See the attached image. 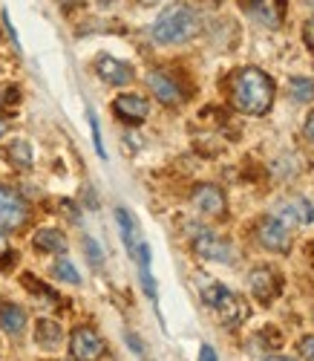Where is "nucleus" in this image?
Masks as SVG:
<instances>
[{"mask_svg":"<svg viewBox=\"0 0 314 361\" xmlns=\"http://www.w3.org/2000/svg\"><path fill=\"white\" fill-rule=\"evenodd\" d=\"M280 214H282V223H286V226H291V223H297V226H308V223L314 220V208H311L308 200H303V197H291L289 202H282V205H280Z\"/></svg>","mask_w":314,"mask_h":361,"instance_id":"13","label":"nucleus"},{"mask_svg":"<svg viewBox=\"0 0 314 361\" xmlns=\"http://www.w3.org/2000/svg\"><path fill=\"white\" fill-rule=\"evenodd\" d=\"M300 355L306 358V361H314V336H306V338H300Z\"/></svg>","mask_w":314,"mask_h":361,"instance_id":"25","label":"nucleus"},{"mask_svg":"<svg viewBox=\"0 0 314 361\" xmlns=\"http://www.w3.org/2000/svg\"><path fill=\"white\" fill-rule=\"evenodd\" d=\"M32 246L38 252H49V255H64L67 252V237L61 234L58 228H41L32 237Z\"/></svg>","mask_w":314,"mask_h":361,"instance_id":"17","label":"nucleus"},{"mask_svg":"<svg viewBox=\"0 0 314 361\" xmlns=\"http://www.w3.org/2000/svg\"><path fill=\"white\" fill-rule=\"evenodd\" d=\"M199 361H219V355H216V350H213L211 344H202V350H199Z\"/></svg>","mask_w":314,"mask_h":361,"instance_id":"28","label":"nucleus"},{"mask_svg":"<svg viewBox=\"0 0 314 361\" xmlns=\"http://www.w3.org/2000/svg\"><path fill=\"white\" fill-rule=\"evenodd\" d=\"M191 205H194L196 214L211 217V220L225 217V208H228L222 188H216V185H199V188L194 191V197H191Z\"/></svg>","mask_w":314,"mask_h":361,"instance_id":"6","label":"nucleus"},{"mask_svg":"<svg viewBox=\"0 0 314 361\" xmlns=\"http://www.w3.org/2000/svg\"><path fill=\"white\" fill-rule=\"evenodd\" d=\"M303 41H306V47L314 52V18H308V20L303 23Z\"/></svg>","mask_w":314,"mask_h":361,"instance_id":"26","label":"nucleus"},{"mask_svg":"<svg viewBox=\"0 0 314 361\" xmlns=\"http://www.w3.org/2000/svg\"><path fill=\"white\" fill-rule=\"evenodd\" d=\"M199 32V18L187 4H170L159 18H156L150 35L156 44H184Z\"/></svg>","mask_w":314,"mask_h":361,"instance_id":"2","label":"nucleus"},{"mask_svg":"<svg viewBox=\"0 0 314 361\" xmlns=\"http://www.w3.org/2000/svg\"><path fill=\"white\" fill-rule=\"evenodd\" d=\"M147 84H150V90H153V96L159 99L162 104H179L182 102V90L176 87V81L170 78V75H165L162 70H153L150 75H147Z\"/></svg>","mask_w":314,"mask_h":361,"instance_id":"12","label":"nucleus"},{"mask_svg":"<svg viewBox=\"0 0 314 361\" xmlns=\"http://www.w3.org/2000/svg\"><path fill=\"white\" fill-rule=\"evenodd\" d=\"M115 223H118V231H121V240H124V246H127V252L136 255L142 240H139V228H136L133 214L127 212V208H115Z\"/></svg>","mask_w":314,"mask_h":361,"instance_id":"16","label":"nucleus"},{"mask_svg":"<svg viewBox=\"0 0 314 361\" xmlns=\"http://www.w3.org/2000/svg\"><path fill=\"white\" fill-rule=\"evenodd\" d=\"M0 326H4V333H9V336H20L26 329V312L18 304H12V300L0 298Z\"/></svg>","mask_w":314,"mask_h":361,"instance_id":"14","label":"nucleus"},{"mask_svg":"<svg viewBox=\"0 0 314 361\" xmlns=\"http://www.w3.org/2000/svg\"><path fill=\"white\" fill-rule=\"evenodd\" d=\"M70 353L75 361H99L107 353V344L92 326H78L70 336Z\"/></svg>","mask_w":314,"mask_h":361,"instance_id":"4","label":"nucleus"},{"mask_svg":"<svg viewBox=\"0 0 314 361\" xmlns=\"http://www.w3.org/2000/svg\"><path fill=\"white\" fill-rule=\"evenodd\" d=\"M139 4H144V6H153V4H159V0H139Z\"/></svg>","mask_w":314,"mask_h":361,"instance_id":"32","label":"nucleus"},{"mask_svg":"<svg viewBox=\"0 0 314 361\" xmlns=\"http://www.w3.org/2000/svg\"><path fill=\"white\" fill-rule=\"evenodd\" d=\"M89 128H92V142H96V150H99V157L107 159V150H104V142H101V130H99V118L89 113Z\"/></svg>","mask_w":314,"mask_h":361,"instance_id":"24","label":"nucleus"},{"mask_svg":"<svg viewBox=\"0 0 314 361\" xmlns=\"http://www.w3.org/2000/svg\"><path fill=\"white\" fill-rule=\"evenodd\" d=\"M29 217L26 202L6 185H0V228H20Z\"/></svg>","mask_w":314,"mask_h":361,"instance_id":"7","label":"nucleus"},{"mask_svg":"<svg viewBox=\"0 0 314 361\" xmlns=\"http://www.w3.org/2000/svg\"><path fill=\"white\" fill-rule=\"evenodd\" d=\"M289 93H291L294 102L308 104V102H314V81H311V78H300V75H294V78H289Z\"/></svg>","mask_w":314,"mask_h":361,"instance_id":"19","label":"nucleus"},{"mask_svg":"<svg viewBox=\"0 0 314 361\" xmlns=\"http://www.w3.org/2000/svg\"><path fill=\"white\" fill-rule=\"evenodd\" d=\"M274 93H277V87H274L271 75H265L257 67H242L231 78L234 107L245 116H265L274 104Z\"/></svg>","mask_w":314,"mask_h":361,"instance_id":"1","label":"nucleus"},{"mask_svg":"<svg viewBox=\"0 0 314 361\" xmlns=\"http://www.w3.org/2000/svg\"><path fill=\"white\" fill-rule=\"evenodd\" d=\"M251 4H260V0H251Z\"/></svg>","mask_w":314,"mask_h":361,"instance_id":"35","label":"nucleus"},{"mask_svg":"<svg viewBox=\"0 0 314 361\" xmlns=\"http://www.w3.org/2000/svg\"><path fill=\"white\" fill-rule=\"evenodd\" d=\"M306 136L314 142V110L308 113V118H306Z\"/></svg>","mask_w":314,"mask_h":361,"instance_id":"29","label":"nucleus"},{"mask_svg":"<svg viewBox=\"0 0 314 361\" xmlns=\"http://www.w3.org/2000/svg\"><path fill=\"white\" fill-rule=\"evenodd\" d=\"M84 249H87V257H89L92 266H101L104 263V252H101V246L92 237H84Z\"/></svg>","mask_w":314,"mask_h":361,"instance_id":"22","label":"nucleus"},{"mask_svg":"<svg viewBox=\"0 0 314 361\" xmlns=\"http://www.w3.org/2000/svg\"><path fill=\"white\" fill-rule=\"evenodd\" d=\"M265 361H291V358H282V355H271V358H265Z\"/></svg>","mask_w":314,"mask_h":361,"instance_id":"31","label":"nucleus"},{"mask_svg":"<svg viewBox=\"0 0 314 361\" xmlns=\"http://www.w3.org/2000/svg\"><path fill=\"white\" fill-rule=\"evenodd\" d=\"M6 249V234H4V228H0V252Z\"/></svg>","mask_w":314,"mask_h":361,"instance_id":"30","label":"nucleus"},{"mask_svg":"<svg viewBox=\"0 0 314 361\" xmlns=\"http://www.w3.org/2000/svg\"><path fill=\"white\" fill-rule=\"evenodd\" d=\"M202 300H205V304H208L213 312H219V318H222L228 326H237V324H242V321L248 318V307L242 304V300H239L228 286H222V283L205 286Z\"/></svg>","mask_w":314,"mask_h":361,"instance_id":"3","label":"nucleus"},{"mask_svg":"<svg viewBox=\"0 0 314 361\" xmlns=\"http://www.w3.org/2000/svg\"><path fill=\"white\" fill-rule=\"evenodd\" d=\"M96 73L101 81L113 84V87H127L133 81V67L127 61H118L113 55H101L96 61Z\"/></svg>","mask_w":314,"mask_h":361,"instance_id":"11","label":"nucleus"},{"mask_svg":"<svg viewBox=\"0 0 314 361\" xmlns=\"http://www.w3.org/2000/svg\"><path fill=\"white\" fill-rule=\"evenodd\" d=\"M124 338H127V344H130V350H133L136 355H144V344H142V338H139L136 333H124Z\"/></svg>","mask_w":314,"mask_h":361,"instance_id":"27","label":"nucleus"},{"mask_svg":"<svg viewBox=\"0 0 314 361\" xmlns=\"http://www.w3.org/2000/svg\"><path fill=\"white\" fill-rule=\"evenodd\" d=\"M194 249H196V255L205 257V260H216V263H231V260H234V249H231L228 240L216 237V234H211V231H199V234H196Z\"/></svg>","mask_w":314,"mask_h":361,"instance_id":"8","label":"nucleus"},{"mask_svg":"<svg viewBox=\"0 0 314 361\" xmlns=\"http://www.w3.org/2000/svg\"><path fill=\"white\" fill-rule=\"evenodd\" d=\"M139 269H142V286H144L147 298L156 300V298H159V292H156V281H153V275H150V266H139Z\"/></svg>","mask_w":314,"mask_h":361,"instance_id":"23","label":"nucleus"},{"mask_svg":"<svg viewBox=\"0 0 314 361\" xmlns=\"http://www.w3.org/2000/svg\"><path fill=\"white\" fill-rule=\"evenodd\" d=\"M113 113L121 118V122H127V125H139L147 118L150 113V104L144 96H136V93H124L113 102Z\"/></svg>","mask_w":314,"mask_h":361,"instance_id":"10","label":"nucleus"},{"mask_svg":"<svg viewBox=\"0 0 314 361\" xmlns=\"http://www.w3.org/2000/svg\"><path fill=\"white\" fill-rule=\"evenodd\" d=\"M6 157H9L12 165H18V168H29V165H32V147H29L26 139H15V142L6 147Z\"/></svg>","mask_w":314,"mask_h":361,"instance_id":"18","label":"nucleus"},{"mask_svg":"<svg viewBox=\"0 0 314 361\" xmlns=\"http://www.w3.org/2000/svg\"><path fill=\"white\" fill-rule=\"evenodd\" d=\"M61 341H64V329H61L58 321H49V318H41L35 324V344L41 350H58Z\"/></svg>","mask_w":314,"mask_h":361,"instance_id":"15","label":"nucleus"},{"mask_svg":"<svg viewBox=\"0 0 314 361\" xmlns=\"http://www.w3.org/2000/svg\"><path fill=\"white\" fill-rule=\"evenodd\" d=\"M257 240L271 252H289L291 249V231L277 217H263L257 223Z\"/></svg>","mask_w":314,"mask_h":361,"instance_id":"5","label":"nucleus"},{"mask_svg":"<svg viewBox=\"0 0 314 361\" xmlns=\"http://www.w3.org/2000/svg\"><path fill=\"white\" fill-rule=\"evenodd\" d=\"M52 272H55V278H58V281H64V283H75V286L81 283L78 269H75V266H73L67 257H61V260L55 263V269H52Z\"/></svg>","mask_w":314,"mask_h":361,"instance_id":"20","label":"nucleus"},{"mask_svg":"<svg viewBox=\"0 0 314 361\" xmlns=\"http://www.w3.org/2000/svg\"><path fill=\"white\" fill-rule=\"evenodd\" d=\"M23 286H26L29 292H38V295L44 298L41 304H55V300H58V298H55V292H52V289H46V286H41L32 275H23Z\"/></svg>","mask_w":314,"mask_h":361,"instance_id":"21","label":"nucleus"},{"mask_svg":"<svg viewBox=\"0 0 314 361\" xmlns=\"http://www.w3.org/2000/svg\"><path fill=\"white\" fill-rule=\"evenodd\" d=\"M0 133H4V118H0Z\"/></svg>","mask_w":314,"mask_h":361,"instance_id":"34","label":"nucleus"},{"mask_svg":"<svg viewBox=\"0 0 314 361\" xmlns=\"http://www.w3.org/2000/svg\"><path fill=\"white\" fill-rule=\"evenodd\" d=\"M248 283H251L254 298L263 300V304H271V300L280 295V289H282V281H280V275L274 272L271 266H257L254 272H251Z\"/></svg>","mask_w":314,"mask_h":361,"instance_id":"9","label":"nucleus"},{"mask_svg":"<svg viewBox=\"0 0 314 361\" xmlns=\"http://www.w3.org/2000/svg\"><path fill=\"white\" fill-rule=\"evenodd\" d=\"M306 4H308V6H311V9H314V0H306Z\"/></svg>","mask_w":314,"mask_h":361,"instance_id":"33","label":"nucleus"}]
</instances>
